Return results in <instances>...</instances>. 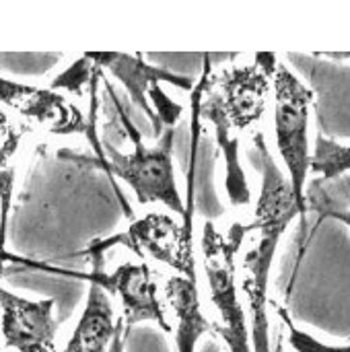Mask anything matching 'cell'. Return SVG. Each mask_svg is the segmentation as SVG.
Returning a JSON list of instances; mask_svg holds the SVG:
<instances>
[{
	"instance_id": "cell-1",
	"label": "cell",
	"mask_w": 350,
	"mask_h": 352,
	"mask_svg": "<svg viewBox=\"0 0 350 352\" xmlns=\"http://www.w3.org/2000/svg\"><path fill=\"white\" fill-rule=\"evenodd\" d=\"M278 58L256 54L250 64H229L217 74L206 58L202 78L192 89L198 120L212 126L223 157L225 194L231 206L252 204V190L239 159V134L252 130L266 113Z\"/></svg>"
},
{
	"instance_id": "cell-2",
	"label": "cell",
	"mask_w": 350,
	"mask_h": 352,
	"mask_svg": "<svg viewBox=\"0 0 350 352\" xmlns=\"http://www.w3.org/2000/svg\"><path fill=\"white\" fill-rule=\"evenodd\" d=\"M252 140L260 155L262 186L250 223H243V258H241V293L250 305V336L254 352H270V322H268V287L272 260L278 243L299 217V208L287 175L276 165L264 134L254 130Z\"/></svg>"
},
{
	"instance_id": "cell-3",
	"label": "cell",
	"mask_w": 350,
	"mask_h": 352,
	"mask_svg": "<svg viewBox=\"0 0 350 352\" xmlns=\"http://www.w3.org/2000/svg\"><path fill=\"white\" fill-rule=\"evenodd\" d=\"M126 130L132 138L134 151L122 155L116 146L105 144L99 151V163L107 173L126 184L138 206H159L177 219H182L184 227L192 233V219L188 206L179 194L173 165V140L175 128H167L153 146H144L140 132L126 120Z\"/></svg>"
},
{
	"instance_id": "cell-4",
	"label": "cell",
	"mask_w": 350,
	"mask_h": 352,
	"mask_svg": "<svg viewBox=\"0 0 350 352\" xmlns=\"http://www.w3.org/2000/svg\"><path fill=\"white\" fill-rule=\"evenodd\" d=\"M243 223H233L227 231L206 221L200 231V266L204 272L208 299L217 322L212 328L223 338L227 352H254L248 328V314L239 297L235 258L243 245Z\"/></svg>"
},
{
	"instance_id": "cell-5",
	"label": "cell",
	"mask_w": 350,
	"mask_h": 352,
	"mask_svg": "<svg viewBox=\"0 0 350 352\" xmlns=\"http://www.w3.org/2000/svg\"><path fill=\"white\" fill-rule=\"evenodd\" d=\"M113 248L132 252L140 262L159 264L173 274L196 280L194 235L167 210H149L140 219H132L124 231L107 239L91 241L85 254L93 262V270L103 268L105 254Z\"/></svg>"
},
{
	"instance_id": "cell-6",
	"label": "cell",
	"mask_w": 350,
	"mask_h": 352,
	"mask_svg": "<svg viewBox=\"0 0 350 352\" xmlns=\"http://www.w3.org/2000/svg\"><path fill=\"white\" fill-rule=\"evenodd\" d=\"M274 91V136L278 155L287 167L289 184L299 208V217L305 223L307 214V175L311 173V148H309V107L314 93L303 85L287 64L278 62L272 78Z\"/></svg>"
},
{
	"instance_id": "cell-7",
	"label": "cell",
	"mask_w": 350,
	"mask_h": 352,
	"mask_svg": "<svg viewBox=\"0 0 350 352\" xmlns=\"http://www.w3.org/2000/svg\"><path fill=\"white\" fill-rule=\"evenodd\" d=\"M87 58L97 66L107 70L111 76H116L122 87L128 91L132 103L144 111L153 126V136L159 138L167 128H175L182 120L184 107L169 99L161 85H171L184 91L194 89V80L175 72H169L165 68L153 66L142 60V56H128V54H87Z\"/></svg>"
},
{
	"instance_id": "cell-8",
	"label": "cell",
	"mask_w": 350,
	"mask_h": 352,
	"mask_svg": "<svg viewBox=\"0 0 350 352\" xmlns=\"http://www.w3.org/2000/svg\"><path fill=\"white\" fill-rule=\"evenodd\" d=\"M39 268L56 272V274L72 276V278H85L89 280V285H97L109 297H116L122 307V320L126 324V330L142 322H155L159 324L163 332L167 334L173 332V324L169 322L167 307L161 299L157 272L146 262H124L111 272H105L103 268H99L89 274H83V272L76 274V272L52 268V266H39Z\"/></svg>"
},
{
	"instance_id": "cell-9",
	"label": "cell",
	"mask_w": 350,
	"mask_h": 352,
	"mask_svg": "<svg viewBox=\"0 0 350 352\" xmlns=\"http://www.w3.org/2000/svg\"><path fill=\"white\" fill-rule=\"evenodd\" d=\"M0 109L21 118L27 128H37L54 136L83 134L95 126L85 122L83 111L62 93L0 76Z\"/></svg>"
},
{
	"instance_id": "cell-10",
	"label": "cell",
	"mask_w": 350,
	"mask_h": 352,
	"mask_svg": "<svg viewBox=\"0 0 350 352\" xmlns=\"http://www.w3.org/2000/svg\"><path fill=\"white\" fill-rule=\"evenodd\" d=\"M54 299L31 301L2 287L0 280V334L14 352H58L60 324L54 318Z\"/></svg>"
},
{
	"instance_id": "cell-11",
	"label": "cell",
	"mask_w": 350,
	"mask_h": 352,
	"mask_svg": "<svg viewBox=\"0 0 350 352\" xmlns=\"http://www.w3.org/2000/svg\"><path fill=\"white\" fill-rule=\"evenodd\" d=\"M165 301L175 318L171 332L175 352H196L198 340L212 328V322L202 314L198 278L171 274L165 280Z\"/></svg>"
},
{
	"instance_id": "cell-12",
	"label": "cell",
	"mask_w": 350,
	"mask_h": 352,
	"mask_svg": "<svg viewBox=\"0 0 350 352\" xmlns=\"http://www.w3.org/2000/svg\"><path fill=\"white\" fill-rule=\"evenodd\" d=\"M118 320L111 297L97 285H89L87 303L66 346L60 352H107L116 336Z\"/></svg>"
},
{
	"instance_id": "cell-13",
	"label": "cell",
	"mask_w": 350,
	"mask_h": 352,
	"mask_svg": "<svg viewBox=\"0 0 350 352\" xmlns=\"http://www.w3.org/2000/svg\"><path fill=\"white\" fill-rule=\"evenodd\" d=\"M29 128L17 126L8 120L6 111L0 109V262L6 254L4 241H6V219L10 208V196H12V179H14V159L19 155L21 140Z\"/></svg>"
},
{
	"instance_id": "cell-14",
	"label": "cell",
	"mask_w": 350,
	"mask_h": 352,
	"mask_svg": "<svg viewBox=\"0 0 350 352\" xmlns=\"http://www.w3.org/2000/svg\"><path fill=\"white\" fill-rule=\"evenodd\" d=\"M305 200L309 210L350 227V179L342 184L314 179L307 184Z\"/></svg>"
},
{
	"instance_id": "cell-15",
	"label": "cell",
	"mask_w": 350,
	"mask_h": 352,
	"mask_svg": "<svg viewBox=\"0 0 350 352\" xmlns=\"http://www.w3.org/2000/svg\"><path fill=\"white\" fill-rule=\"evenodd\" d=\"M350 171V144H340L320 134L311 155V173L320 182H334Z\"/></svg>"
},
{
	"instance_id": "cell-16",
	"label": "cell",
	"mask_w": 350,
	"mask_h": 352,
	"mask_svg": "<svg viewBox=\"0 0 350 352\" xmlns=\"http://www.w3.org/2000/svg\"><path fill=\"white\" fill-rule=\"evenodd\" d=\"M97 72H99V68L87 56H83L64 74H60L58 78H54L52 85H50V89H54L58 93H60V89H66V91H72V93H80V87L87 85V82L91 85L95 80Z\"/></svg>"
},
{
	"instance_id": "cell-17",
	"label": "cell",
	"mask_w": 350,
	"mask_h": 352,
	"mask_svg": "<svg viewBox=\"0 0 350 352\" xmlns=\"http://www.w3.org/2000/svg\"><path fill=\"white\" fill-rule=\"evenodd\" d=\"M278 314L285 320V326H287V332H289V342H291V346L297 352H350V344L349 346H330V344H324L318 338H314V336L305 334L303 330H299L289 320V316H287L285 309H278Z\"/></svg>"
},
{
	"instance_id": "cell-18",
	"label": "cell",
	"mask_w": 350,
	"mask_h": 352,
	"mask_svg": "<svg viewBox=\"0 0 350 352\" xmlns=\"http://www.w3.org/2000/svg\"><path fill=\"white\" fill-rule=\"evenodd\" d=\"M126 334H128L126 324H124V320L120 318V320H118V328H116V336H113V340H111L109 351L107 352H126Z\"/></svg>"
},
{
	"instance_id": "cell-19",
	"label": "cell",
	"mask_w": 350,
	"mask_h": 352,
	"mask_svg": "<svg viewBox=\"0 0 350 352\" xmlns=\"http://www.w3.org/2000/svg\"><path fill=\"white\" fill-rule=\"evenodd\" d=\"M322 58H334V60H350V52H326V54H316Z\"/></svg>"
}]
</instances>
